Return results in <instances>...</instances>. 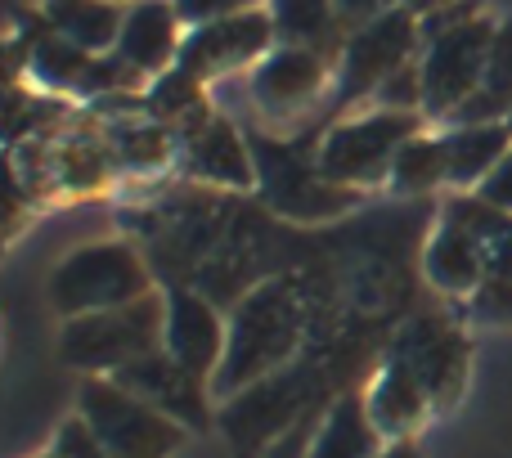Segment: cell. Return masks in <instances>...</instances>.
<instances>
[{"mask_svg":"<svg viewBox=\"0 0 512 458\" xmlns=\"http://www.w3.org/2000/svg\"><path fill=\"white\" fill-rule=\"evenodd\" d=\"M301 337V301L288 279H270L252 288L230 315L225 364L212 378V396H239L243 387L270 378Z\"/></svg>","mask_w":512,"mask_h":458,"instance_id":"1","label":"cell"},{"mask_svg":"<svg viewBox=\"0 0 512 458\" xmlns=\"http://www.w3.org/2000/svg\"><path fill=\"white\" fill-rule=\"evenodd\" d=\"M162 337H167V292H149L131 306L68 319L59 351L72 369H86L90 378H113L126 364L162 351Z\"/></svg>","mask_w":512,"mask_h":458,"instance_id":"2","label":"cell"},{"mask_svg":"<svg viewBox=\"0 0 512 458\" xmlns=\"http://www.w3.org/2000/svg\"><path fill=\"white\" fill-rule=\"evenodd\" d=\"M423 113H396V108H373V113H355L333 122L319 135V171L342 189H373L391 180V162L396 153L427 131Z\"/></svg>","mask_w":512,"mask_h":458,"instance_id":"3","label":"cell"},{"mask_svg":"<svg viewBox=\"0 0 512 458\" xmlns=\"http://www.w3.org/2000/svg\"><path fill=\"white\" fill-rule=\"evenodd\" d=\"M149 292L158 288H153V274L144 265V256L131 243H117V238L77 247L50 274V301L63 319L131 306V301L149 297Z\"/></svg>","mask_w":512,"mask_h":458,"instance_id":"4","label":"cell"},{"mask_svg":"<svg viewBox=\"0 0 512 458\" xmlns=\"http://www.w3.org/2000/svg\"><path fill=\"white\" fill-rule=\"evenodd\" d=\"M256 158V189L279 216L292 221H324L342 216L346 207L360 203V189H342L319 171V140H274V135H248Z\"/></svg>","mask_w":512,"mask_h":458,"instance_id":"5","label":"cell"},{"mask_svg":"<svg viewBox=\"0 0 512 458\" xmlns=\"http://www.w3.org/2000/svg\"><path fill=\"white\" fill-rule=\"evenodd\" d=\"M423 54V18L409 5H391L387 14L360 23L342 41V59H337V86L333 108H351L355 99H373V90L414 63Z\"/></svg>","mask_w":512,"mask_h":458,"instance_id":"6","label":"cell"},{"mask_svg":"<svg viewBox=\"0 0 512 458\" xmlns=\"http://www.w3.org/2000/svg\"><path fill=\"white\" fill-rule=\"evenodd\" d=\"M81 418L95 427L108 458H171L189 436V427H180L162 409L144 405L113 378H86Z\"/></svg>","mask_w":512,"mask_h":458,"instance_id":"7","label":"cell"},{"mask_svg":"<svg viewBox=\"0 0 512 458\" xmlns=\"http://www.w3.org/2000/svg\"><path fill=\"white\" fill-rule=\"evenodd\" d=\"M490 45H495V23L486 14L468 18L463 27L432 36L418 54V72H423V117L441 126L463 99H472L486 86V63Z\"/></svg>","mask_w":512,"mask_h":458,"instance_id":"8","label":"cell"},{"mask_svg":"<svg viewBox=\"0 0 512 458\" xmlns=\"http://www.w3.org/2000/svg\"><path fill=\"white\" fill-rule=\"evenodd\" d=\"M274 18L270 9H248V14L216 18L207 27H189L185 45H180L176 68L194 72L198 81L216 86V81L234 77V72H252L265 54L274 50Z\"/></svg>","mask_w":512,"mask_h":458,"instance_id":"9","label":"cell"},{"mask_svg":"<svg viewBox=\"0 0 512 458\" xmlns=\"http://www.w3.org/2000/svg\"><path fill=\"white\" fill-rule=\"evenodd\" d=\"M387 355L405 360L409 369L418 373V382H423L427 396H432V409H445L459 400L463 382H468L472 346H468V337L454 324H445L441 315H418L396 333Z\"/></svg>","mask_w":512,"mask_h":458,"instance_id":"10","label":"cell"},{"mask_svg":"<svg viewBox=\"0 0 512 458\" xmlns=\"http://www.w3.org/2000/svg\"><path fill=\"white\" fill-rule=\"evenodd\" d=\"M333 72L337 68H328V59L319 50H310V45H274L248 72V90L265 117L288 122V117L319 108Z\"/></svg>","mask_w":512,"mask_h":458,"instance_id":"11","label":"cell"},{"mask_svg":"<svg viewBox=\"0 0 512 458\" xmlns=\"http://www.w3.org/2000/svg\"><path fill=\"white\" fill-rule=\"evenodd\" d=\"M113 382H122L131 396L162 409V414L176 418L189 432H207V427H212V382L194 378L176 355L153 351V355H144V360L126 364L122 373H113Z\"/></svg>","mask_w":512,"mask_h":458,"instance_id":"12","label":"cell"},{"mask_svg":"<svg viewBox=\"0 0 512 458\" xmlns=\"http://www.w3.org/2000/svg\"><path fill=\"white\" fill-rule=\"evenodd\" d=\"M225 346H230V319L194 288H167V337L162 351L176 355L194 378L212 382L225 364Z\"/></svg>","mask_w":512,"mask_h":458,"instance_id":"13","label":"cell"},{"mask_svg":"<svg viewBox=\"0 0 512 458\" xmlns=\"http://www.w3.org/2000/svg\"><path fill=\"white\" fill-rule=\"evenodd\" d=\"M180 45H185V23L176 14V0H131L113 54H122L135 72L153 81L176 68Z\"/></svg>","mask_w":512,"mask_h":458,"instance_id":"14","label":"cell"},{"mask_svg":"<svg viewBox=\"0 0 512 458\" xmlns=\"http://www.w3.org/2000/svg\"><path fill=\"white\" fill-rule=\"evenodd\" d=\"M185 167H189V176L207 180V185H221V189L256 185L252 140L221 113H212L194 131H185Z\"/></svg>","mask_w":512,"mask_h":458,"instance_id":"15","label":"cell"},{"mask_svg":"<svg viewBox=\"0 0 512 458\" xmlns=\"http://www.w3.org/2000/svg\"><path fill=\"white\" fill-rule=\"evenodd\" d=\"M364 405H369L373 427H378L387 441H414V432L423 427V418L436 414L427 387L418 382V373L409 369L405 360H396V355L382 360L373 387L364 391Z\"/></svg>","mask_w":512,"mask_h":458,"instance_id":"16","label":"cell"},{"mask_svg":"<svg viewBox=\"0 0 512 458\" xmlns=\"http://www.w3.org/2000/svg\"><path fill=\"white\" fill-rule=\"evenodd\" d=\"M423 274L432 279L436 292L468 301L486 288L490 265H486V256H481L477 238H472L463 225H454L450 216H441L432 229V238H427V247H423Z\"/></svg>","mask_w":512,"mask_h":458,"instance_id":"17","label":"cell"},{"mask_svg":"<svg viewBox=\"0 0 512 458\" xmlns=\"http://www.w3.org/2000/svg\"><path fill=\"white\" fill-rule=\"evenodd\" d=\"M445 140V162H450V189L472 194L481 180L508 158L512 149V126L486 122V126H436Z\"/></svg>","mask_w":512,"mask_h":458,"instance_id":"18","label":"cell"},{"mask_svg":"<svg viewBox=\"0 0 512 458\" xmlns=\"http://www.w3.org/2000/svg\"><path fill=\"white\" fill-rule=\"evenodd\" d=\"M387 450V436L373 427L364 391H346L324 414V427L315 432L306 458H378Z\"/></svg>","mask_w":512,"mask_h":458,"instance_id":"19","label":"cell"},{"mask_svg":"<svg viewBox=\"0 0 512 458\" xmlns=\"http://www.w3.org/2000/svg\"><path fill=\"white\" fill-rule=\"evenodd\" d=\"M45 23L86 54H113L126 23V5L117 0H45Z\"/></svg>","mask_w":512,"mask_h":458,"instance_id":"20","label":"cell"},{"mask_svg":"<svg viewBox=\"0 0 512 458\" xmlns=\"http://www.w3.org/2000/svg\"><path fill=\"white\" fill-rule=\"evenodd\" d=\"M441 216H450L454 225H463L477 238L481 256H486V265H490V279L512 274V212H499V207L486 203L481 194H459V189H454L441 203Z\"/></svg>","mask_w":512,"mask_h":458,"instance_id":"21","label":"cell"},{"mask_svg":"<svg viewBox=\"0 0 512 458\" xmlns=\"http://www.w3.org/2000/svg\"><path fill=\"white\" fill-rule=\"evenodd\" d=\"M441 185H450V162H445V140L441 131H418L405 149L396 153L391 162V180L387 189L391 194H405V198H418V194H436Z\"/></svg>","mask_w":512,"mask_h":458,"instance_id":"22","label":"cell"},{"mask_svg":"<svg viewBox=\"0 0 512 458\" xmlns=\"http://www.w3.org/2000/svg\"><path fill=\"white\" fill-rule=\"evenodd\" d=\"M95 54H86L81 45H72L68 36H59L54 27L32 36V54H27V68H32V81L45 90H81Z\"/></svg>","mask_w":512,"mask_h":458,"instance_id":"23","label":"cell"},{"mask_svg":"<svg viewBox=\"0 0 512 458\" xmlns=\"http://www.w3.org/2000/svg\"><path fill=\"white\" fill-rule=\"evenodd\" d=\"M144 113H153L158 122H180V131H194L198 122H207V81H198L194 72L171 68L162 77H153L149 95H144Z\"/></svg>","mask_w":512,"mask_h":458,"instance_id":"24","label":"cell"},{"mask_svg":"<svg viewBox=\"0 0 512 458\" xmlns=\"http://www.w3.org/2000/svg\"><path fill=\"white\" fill-rule=\"evenodd\" d=\"M270 18L283 45H310V50H319L328 32L342 27L333 0H270Z\"/></svg>","mask_w":512,"mask_h":458,"instance_id":"25","label":"cell"},{"mask_svg":"<svg viewBox=\"0 0 512 458\" xmlns=\"http://www.w3.org/2000/svg\"><path fill=\"white\" fill-rule=\"evenodd\" d=\"M113 153L131 171L162 167V162L171 158V135L162 131V126H149V122H126L113 131Z\"/></svg>","mask_w":512,"mask_h":458,"instance_id":"26","label":"cell"},{"mask_svg":"<svg viewBox=\"0 0 512 458\" xmlns=\"http://www.w3.org/2000/svg\"><path fill=\"white\" fill-rule=\"evenodd\" d=\"M373 104L396 108V113H423V72H418V59L405 63L400 72H391V77L373 90Z\"/></svg>","mask_w":512,"mask_h":458,"instance_id":"27","label":"cell"},{"mask_svg":"<svg viewBox=\"0 0 512 458\" xmlns=\"http://www.w3.org/2000/svg\"><path fill=\"white\" fill-rule=\"evenodd\" d=\"M486 95H495L504 108H512V14L495 27V45H490L486 63Z\"/></svg>","mask_w":512,"mask_h":458,"instance_id":"28","label":"cell"},{"mask_svg":"<svg viewBox=\"0 0 512 458\" xmlns=\"http://www.w3.org/2000/svg\"><path fill=\"white\" fill-rule=\"evenodd\" d=\"M472 319H486V324H512V274L504 279H486V288L477 297L463 301Z\"/></svg>","mask_w":512,"mask_h":458,"instance_id":"29","label":"cell"},{"mask_svg":"<svg viewBox=\"0 0 512 458\" xmlns=\"http://www.w3.org/2000/svg\"><path fill=\"white\" fill-rule=\"evenodd\" d=\"M59 458H108L104 454V445H99V436H95V427L86 423V418H63L59 423V432H54V445H50Z\"/></svg>","mask_w":512,"mask_h":458,"instance_id":"30","label":"cell"},{"mask_svg":"<svg viewBox=\"0 0 512 458\" xmlns=\"http://www.w3.org/2000/svg\"><path fill=\"white\" fill-rule=\"evenodd\" d=\"M248 9H261L256 0H176V14L180 23L189 27H207L216 18H230V14H248Z\"/></svg>","mask_w":512,"mask_h":458,"instance_id":"31","label":"cell"},{"mask_svg":"<svg viewBox=\"0 0 512 458\" xmlns=\"http://www.w3.org/2000/svg\"><path fill=\"white\" fill-rule=\"evenodd\" d=\"M472 194H481L486 203H495L499 212H512V149H508V158L481 180V189H472Z\"/></svg>","mask_w":512,"mask_h":458,"instance_id":"32","label":"cell"},{"mask_svg":"<svg viewBox=\"0 0 512 458\" xmlns=\"http://www.w3.org/2000/svg\"><path fill=\"white\" fill-rule=\"evenodd\" d=\"M337 5V18L342 23H369V18H378V14H387L391 5H400V0H333Z\"/></svg>","mask_w":512,"mask_h":458,"instance_id":"33","label":"cell"},{"mask_svg":"<svg viewBox=\"0 0 512 458\" xmlns=\"http://www.w3.org/2000/svg\"><path fill=\"white\" fill-rule=\"evenodd\" d=\"M378 458H423V454H418L414 441H387V450H382Z\"/></svg>","mask_w":512,"mask_h":458,"instance_id":"34","label":"cell"},{"mask_svg":"<svg viewBox=\"0 0 512 458\" xmlns=\"http://www.w3.org/2000/svg\"><path fill=\"white\" fill-rule=\"evenodd\" d=\"M45 458H59V454H54V450H50V454H45Z\"/></svg>","mask_w":512,"mask_h":458,"instance_id":"35","label":"cell"},{"mask_svg":"<svg viewBox=\"0 0 512 458\" xmlns=\"http://www.w3.org/2000/svg\"><path fill=\"white\" fill-rule=\"evenodd\" d=\"M117 5H131V0H117Z\"/></svg>","mask_w":512,"mask_h":458,"instance_id":"36","label":"cell"}]
</instances>
